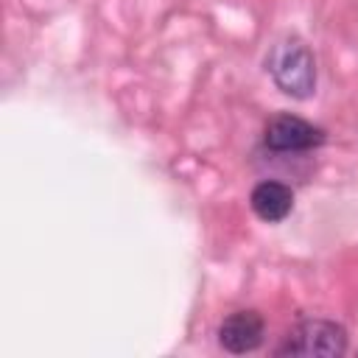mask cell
<instances>
[{"instance_id": "obj_3", "label": "cell", "mask_w": 358, "mask_h": 358, "mask_svg": "<svg viewBox=\"0 0 358 358\" xmlns=\"http://www.w3.org/2000/svg\"><path fill=\"white\" fill-rule=\"evenodd\" d=\"M263 143L271 151L282 154H296V151H310L324 143V131L296 115H277L266 123Z\"/></svg>"}, {"instance_id": "obj_5", "label": "cell", "mask_w": 358, "mask_h": 358, "mask_svg": "<svg viewBox=\"0 0 358 358\" xmlns=\"http://www.w3.org/2000/svg\"><path fill=\"white\" fill-rule=\"evenodd\" d=\"M249 204H252V213L266 221V224H277L282 221L291 210H294V193L288 185L282 182H274V179H266V182H257L249 193Z\"/></svg>"}, {"instance_id": "obj_1", "label": "cell", "mask_w": 358, "mask_h": 358, "mask_svg": "<svg viewBox=\"0 0 358 358\" xmlns=\"http://www.w3.org/2000/svg\"><path fill=\"white\" fill-rule=\"evenodd\" d=\"M266 70L277 90L296 101L310 98L316 90V59L310 48L296 36H285L268 50Z\"/></svg>"}, {"instance_id": "obj_4", "label": "cell", "mask_w": 358, "mask_h": 358, "mask_svg": "<svg viewBox=\"0 0 358 358\" xmlns=\"http://www.w3.org/2000/svg\"><path fill=\"white\" fill-rule=\"evenodd\" d=\"M263 333H266V322L257 310H235L229 313L221 327H218V341L227 352H252L263 344Z\"/></svg>"}, {"instance_id": "obj_2", "label": "cell", "mask_w": 358, "mask_h": 358, "mask_svg": "<svg viewBox=\"0 0 358 358\" xmlns=\"http://www.w3.org/2000/svg\"><path fill=\"white\" fill-rule=\"evenodd\" d=\"M344 352H347V333L341 324L330 319H305L294 324L285 333L282 344L277 347V355H302V358H313V355L336 358Z\"/></svg>"}]
</instances>
